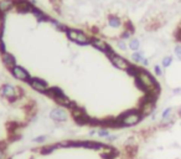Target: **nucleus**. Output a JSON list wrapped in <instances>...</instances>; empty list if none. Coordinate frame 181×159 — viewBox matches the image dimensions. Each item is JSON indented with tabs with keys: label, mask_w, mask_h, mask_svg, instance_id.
<instances>
[{
	"label": "nucleus",
	"mask_w": 181,
	"mask_h": 159,
	"mask_svg": "<svg viewBox=\"0 0 181 159\" xmlns=\"http://www.w3.org/2000/svg\"><path fill=\"white\" fill-rule=\"evenodd\" d=\"M180 112H181V111H180Z\"/></svg>",
	"instance_id": "nucleus-6"
},
{
	"label": "nucleus",
	"mask_w": 181,
	"mask_h": 159,
	"mask_svg": "<svg viewBox=\"0 0 181 159\" xmlns=\"http://www.w3.org/2000/svg\"><path fill=\"white\" fill-rule=\"evenodd\" d=\"M39 113L34 95L18 81H0V159H6Z\"/></svg>",
	"instance_id": "nucleus-1"
},
{
	"label": "nucleus",
	"mask_w": 181,
	"mask_h": 159,
	"mask_svg": "<svg viewBox=\"0 0 181 159\" xmlns=\"http://www.w3.org/2000/svg\"><path fill=\"white\" fill-rule=\"evenodd\" d=\"M162 63H164V66L166 67V66H169L170 63H171V57H166L164 61H162Z\"/></svg>",
	"instance_id": "nucleus-4"
},
{
	"label": "nucleus",
	"mask_w": 181,
	"mask_h": 159,
	"mask_svg": "<svg viewBox=\"0 0 181 159\" xmlns=\"http://www.w3.org/2000/svg\"><path fill=\"white\" fill-rule=\"evenodd\" d=\"M175 52H176V55L179 56V58L181 60V46L179 45V46H176V49H175Z\"/></svg>",
	"instance_id": "nucleus-3"
},
{
	"label": "nucleus",
	"mask_w": 181,
	"mask_h": 159,
	"mask_svg": "<svg viewBox=\"0 0 181 159\" xmlns=\"http://www.w3.org/2000/svg\"><path fill=\"white\" fill-rule=\"evenodd\" d=\"M6 159H120L119 149L90 139H66L11 153Z\"/></svg>",
	"instance_id": "nucleus-2"
},
{
	"label": "nucleus",
	"mask_w": 181,
	"mask_h": 159,
	"mask_svg": "<svg viewBox=\"0 0 181 159\" xmlns=\"http://www.w3.org/2000/svg\"><path fill=\"white\" fill-rule=\"evenodd\" d=\"M0 60H2V55H0Z\"/></svg>",
	"instance_id": "nucleus-5"
}]
</instances>
